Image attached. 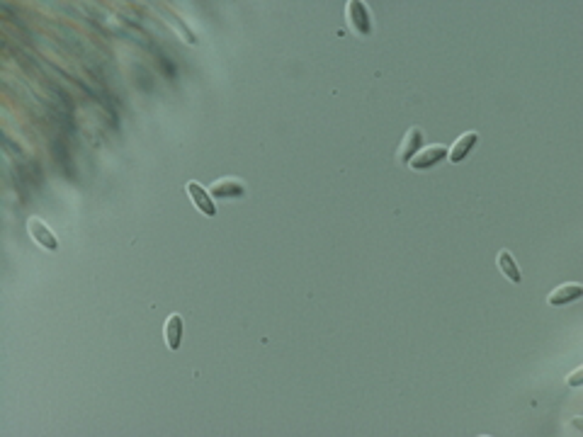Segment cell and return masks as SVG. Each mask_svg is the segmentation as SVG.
<instances>
[{
  "label": "cell",
  "instance_id": "52a82bcc",
  "mask_svg": "<svg viewBox=\"0 0 583 437\" xmlns=\"http://www.w3.org/2000/svg\"><path fill=\"white\" fill-rule=\"evenodd\" d=\"M476 141H479V134L476 132H467V134H462L457 141H455V146H452L450 151H447V158H450V163H462V161H467V156L476 149Z\"/></svg>",
  "mask_w": 583,
  "mask_h": 437
},
{
  "label": "cell",
  "instance_id": "5b68a950",
  "mask_svg": "<svg viewBox=\"0 0 583 437\" xmlns=\"http://www.w3.org/2000/svg\"><path fill=\"white\" fill-rule=\"evenodd\" d=\"M27 231L34 238V243H39L42 248H46V251H56V248H58V238L54 236V231H49V228H46V223L42 221V218H37V216L29 218V221H27Z\"/></svg>",
  "mask_w": 583,
  "mask_h": 437
},
{
  "label": "cell",
  "instance_id": "8fae6325",
  "mask_svg": "<svg viewBox=\"0 0 583 437\" xmlns=\"http://www.w3.org/2000/svg\"><path fill=\"white\" fill-rule=\"evenodd\" d=\"M581 374H583V369L579 367L574 372V377H569V386H581V379H583Z\"/></svg>",
  "mask_w": 583,
  "mask_h": 437
},
{
  "label": "cell",
  "instance_id": "3957f363",
  "mask_svg": "<svg viewBox=\"0 0 583 437\" xmlns=\"http://www.w3.org/2000/svg\"><path fill=\"white\" fill-rule=\"evenodd\" d=\"M187 194H190V199H192V204L197 206L199 211H202L204 216H216L219 214V209H216V204H214V197L204 190L202 185H197V182H187Z\"/></svg>",
  "mask_w": 583,
  "mask_h": 437
},
{
  "label": "cell",
  "instance_id": "6da1fadb",
  "mask_svg": "<svg viewBox=\"0 0 583 437\" xmlns=\"http://www.w3.org/2000/svg\"><path fill=\"white\" fill-rule=\"evenodd\" d=\"M347 25L355 29L360 37L372 34V17H369V10L364 8V3H360V0H350L347 3Z\"/></svg>",
  "mask_w": 583,
  "mask_h": 437
},
{
  "label": "cell",
  "instance_id": "7a4b0ae2",
  "mask_svg": "<svg viewBox=\"0 0 583 437\" xmlns=\"http://www.w3.org/2000/svg\"><path fill=\"white\" fill-rule=\"evenodd\" d=\"M443 161H447V146L433 144L428 149H421L414 158L409 161V165L414 170H431L435 165H440Z\"/></svg>",
  "mask_w": 583,
  "mask_h": 437
},
{
  "label": "cell",
  "instance_id": "ba28073f",
  "mask_svg": "<svg viewBox=\"0 0 583 437\" xmlns=\"http://www.w3.org/2000/svg\"><path fill=\"white\" fill-rule=\"evenodd\" d=\"M581 297H583V287L569 282V285L557 287L555 292L547 297V301H550V306H564V304H574V301H579Z\"/></svg>",
  "mask_w": 583,
  "mask_h": 437
},
{
  "label": "cell",
  "instance_id": "277c9868",
  "mask_svg": "<svg viewBox=\"0 0 583 437\" xmlns=\"http://www.w3.org/2000/svg\"><path fill=\"white\" fill-rule=\"evenodd\" d=\"M209 194L214 199H241L246 197V185L238 178H224L211 185Z\"/></svg>",
  "mask_w": 583,
  "mask_h": 437
},
{
  "label": "cell",
  "instance_id": "8992f818",
  "mask_svg": "<svg viewBox=\"0 0 583 437\" xmlns=\"http://www.w3.org/2000/svg\"><path fill=\"white\" fill-rule=\"evenodd\" d=\"M421 149H423V132H421L418 127L409 129V134H406L404 141H401V146H399L396 161L401 163V165H409V161H411V158H414Z\"/></svg>",
  "mask_w": 583,
  "mask_h": 437
},
{
  "label": "cell",
  "instance_id": "30bf717a",
  "mask_svg": "<svg viewBox=\"0 0 583 437\" xmlns=\"http://www.w3.org/2000/svg\"><path fill=\"white\" fill-rule=\"evenodd\" d=\"M498 270L508 277L513 285H520V282H522L520 268H518V263H515V258H513V253H510V251H500L498 253Z\"/></svg>",
  "mask_w": 583,
  "mask_h": 437
},
{
  "label": "cell",
  "instance_id": "9c48e42d",
  "mask_svg": "<svg viewBox=\"0 0 583 437\" xmlns=\"http://www.w3.org/2000/svg\"><path fill=\"white\" fill-rule=\"evenodd\" d=\"M163 335H166V345L168 350H180L182 345V316L180 314H170L166 321V328H163Z\"/></svg>",
  "mask_w": 583,
  "mask_h": 437
}]
</instances>
